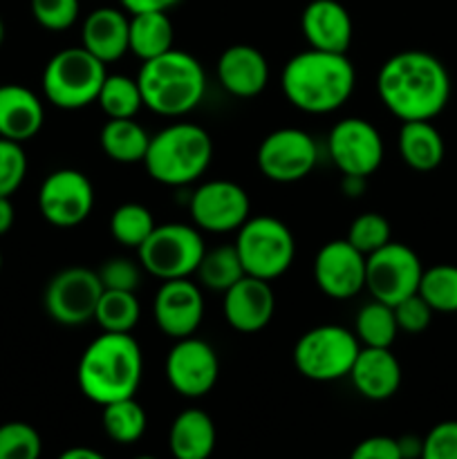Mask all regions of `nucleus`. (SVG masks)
Instances as JSON below:
<instances>
[{
    "mask_svg": "<svg viewBox=\"0 0 457 459\" xmlns=\"http://www.w3.org/2000/svg\"><path fill=\"white\" fill-rule=\"evenodd\" d=\"M376 92L385 110L401 121L435 119L451 99V76L437 56L406 49L381 65Z\"/></svg>",
    "mask_w": 457,
    "mask_h": 459,
    "instance_id": "1",
    "label": "nucleus"
},
{
    "mask_svg": "<svg viewBox=\"0 0 457 459\" xmlns=\"http://www.w3.org/2000/svg\"><path fill=\"white\" fill-rule=\"evenodd\" d=\"M357 85V70L348 54L307 49L287 61L282 92L287 101L307 115H330L345 106Z\"/></svg>",
    "mask_w": 457,
    "mask_h": 459,
    "instance_id": "2",
    "label": "nucleus"
},
{
    "mask_svg": "<svg viewBox=\"0 0 457 459\" xmlns=\"http://www.w3.org/2000/svg\"><path fill=\"white\" fill-rule=\"evenodd\" d=\"M142 377L143 354L130 332H103L85 348L76 368L81 393L99 406L134 397Z\"/></svg>",
    "mask_w": 457,
    "mask_h": 459,
    "instance_id": "3",
    "label": "nucleus"
},
{
    "mask_svg": "<svg viewBox=\"0 0 457 459\" xmlns=\"http://www.w3.org/2000/svg\"><path fill=\"white\" fill-rule=\"evenodd\" d=\"M142 101L161 117H182L200 106L206 92L202 63L182 49H168L143 61L137 74Z\"/></svg>",
    "mask_w": 457,
    "mask_h": 459,
    "instance_id": "4",
    "label": "nucleus"
},
{
    "mask_svg": "<svg viewBox=\"0 0 457 459\" xmlns=\"http://www.w3.org/2000/svg\"><path fill=\"white\" fill-rule=\"evenodd\" d=\"M213 161V139L202 126L179 121L151 137L143 166L164 186H186L197 182Z\"/></svg>",
    "mask_w": 457,
    "mask_h": 459,
    "instance_id": "5",
    "label": "nucleus"
},
{
    "mask_svg": "<svg viewBox=\"0 0 457 459\" xmlns=\"http://www.w3.org/2000/svg\"><path fill=\"white\" fill-rule=\"evenodd\" d=\"M106 63L81 48H67L54 54L43 70V94L52 106L61 110H81L97 103L106 81Z\"/></svg>",
    "mask_w": 457,
    "mask_h": 459,
    "instance_id": "6",
    "label": "nucleus"
},
{
    "mask_svg": "<svg viewBox=\"0 0 457 459\" xmlns=\"http://www.w3.org/2000/svg\"><path fill=\"white\" fill-rule=\"evenodd\" d=\"M236 251L246 276L276 281L294 263L296 240L282 220L258 215L237 229Z\"/></svg>",
    "mask_w": 457,
    "mask_h": 459,
    "instance_id": "7",
    "label": "nucleus"
},
{
    "mask_svg": "<svg viewBox=\"0 0 457 459\" xmlns=\"http://www.w3.org/2000/svg\"><path fill=\"white\" fill-rule=\"evenodd\" d=\"M358 352L361 343L348 327L318 325L296 341L294 366L305 379L327 384L349 377Z\"/></svg>",
    "mask_w": 457,
    "mask_h": 459,
    "instance_id": "8",
    "label": "nucleus"
},
{
    "mask_svg": "<svg viewBox=\"0 0 457 459\" xmlns=\"http://www.w3.org/2000/svg\"><path fill=\"white\" fill-rule=\"evenodd\" d=\"M139 264L160 281L188 278L197 272L206 247L197 227L182 222L157 224L139 247Z\"/></svg>",
    "mask_w": 457,
    "mask_h": 459,
    "instance_id": "9",
    "label": "nucleus"
},
{
    "mask_svg": "<svg viewBox=\"0 0 457 459\" xmlns=\"http://www.w3.org/2000/svg\"><path fill=\"white\" fill-rule=\"evenodd\" d=\"M421 260L415 251L401 242L384 245L366 258V287L372 299L385 305H397L399 300L417 294L419 290Z\"/></svg>",
    "mask_w": 457,
    "mask_h": 459,
    "instance_id": "10",
    "label": "nucleus"
},
{
    "mask_svg": "<svg viewBox=\"0 0 457 459\" xmlns=\"http://www.w3.org/2000/svg\"><path fill=\"white\" fill-rule=\"evenodd\" d=\"M318 161V146L300 128H278L260 142L255 152L258 170L278 184H291L307 178Z\"/></svg>",
    "mask_w": 457,
    "mask_h": 459,
    "instance_id": "11",
    "label": "nucleus"
},
{
    "mask_svg": "<svg viewBox=\"0 0 457 459\" xmlns=\"http://www.w3.org/2000/svg\"><path fill=\"white\" fill-rule=\"evenodd\" d=\"M101 294L103 285L97 272L85 267H70L58 272L47 282L43 305L52 321L74 327L92 321Z\"/></svg>",
    "mask_w": 457,
    "mask_h": 459,
    "instance_id": "12",
    "label": "nucleus"
},
{
    "mask_svg": "<svg viewBox=\"0 0 457 459\" xmlns=\"http://www.w3.org/2000/svg\"><path fill=\"white\" fill-rule=\"evenodd\" d=\"M94 209L92 182L76 169H58L39 188V211L52 227L74 229Z\"/></svg>",
    "mask_w": 457,
    "mask_h": 459,
    "instance_id": "13",
    "label": "nucleus"
},
{
    "mask_svg": "<svg viewBox=\"0 0 457 459\" xmlns=\"http://www.w3.org/2000/svg\"><path fill=\"white\" fill-rule=\"evenodd\" d=\"M166 381L177 394L200 399L215 388L220 377V361L206 341L184 336L175 341L164 363Z\"/></svg>",
    "mask_w": 457,
    "mask_h": 459,
    "instance_id": "14",
    "label": "nucleus"
},
{
    "mask_svg": "<svg viewBox=\"0 0 457 459\" xmlns=\"http://www.w3.org/2000/svg\"><path fill=\"white\" fill-rule=\"evenodd\" d=\"M327 152L343 175L370 178L384 161V139L370 121L349 117L330 130Z\"/></svg>",
    "mask_w": 457,
    "mask_h": 459,
    "instance_id": "15",
    "label": "nucleus"
},
{
    "mask_svg": "<svg viewBox=\"0 0 457 459\" xmlns=\"http://www.w3.org/2000/svg\"><path fill=\"white\" fill-rule=\"evenodd\" d=\"M188 209L197 229L209 233H228L237 231L249 220L251 200L240 184L211 179L193 191Z\"/></svg>",
    "mask_w": 457,
    "mask_h": 459,
    "instance_id": "16",
    "label": "nucleus"
},
{
    "mask_svg": "<svg viewBox=\"0 0 457 459\" xmlns=\"http://www.w3.org/2000/svg\"><path fill=\"white\" fill-rule=\"evenodd\" d=\"M366 254L348 240H332L314 258L318 290L336 300H348L366 287Z\"/></svg>",
    "mask_w": 457,
    "mask_h": 459,
    "instance_id": "17",
    "label": "nucleus"
},
{
    "mask_svg": "<svg viewBox=\"0 0 457 459\" xmlns=\"http://www.w3.org/2000/svg\"><path fill=\"white\" fill-rule=\"evenodd\" d=\"M152 316L157 327L170 339L177 341L195 334L204 316V296L200 287L188 278L161 281L152 303Z\"/></svg>",
    "mask_w": 457,
    "mask_h": 459,
    "instance_id": "18",
    "label": "nucleus"
},
{
    "mask_svg": "<svg viewBox=\"0 0 457 459\" xmlns=\"http://www.w3.org/2000/svg\"><path fill=\"white\" fill-rule=\"evenodd\" d=\"M222 312L228 325L242 334L264 330L276 312V299L269 281L242 276L236 285L224 291Z\"/></svg>",
    "mask_w": 457,
    "mask_h": 459,
    "instance_id": "19",
    "label": "nucleus"
},
{
    "mask_svg": "<svg viewBox=\"0 0 457 459\" xmlns=\"http://www.w3.org/2000/svg\"><path fill=\"white\" fill-rule=\"evenodd\" d=\"M300 30L309 48L348 54L352 45V16L339 0H312L300 16Z\"/></svg>",
    "mask_w": 457,
    "mask_h": 459,
    "instance_id": "20",
    "label": "nucleus"
},
{
    "mask_svg": "<svg viewBox=\"0 0 457 459\" xmlns=\"http://www.w3.org/2000/svg\"><path fill=\"white\" fill-rule=\"evenodd\" d=\"M218 81L237 99L258 97L269 83V63L254 45H231L218 58Z\"/></svg>",
    "mask_w": 457,
    "mask_h": 459,
    "instance_id": "21",
    "label": "nucleus"
},
{
    "mask_svg": "<svg viewBox=\"0 0 457 459\" xmlns=\"http://www.w3.org/2000/svg\"><path fill=\"white\" fill-rule=\"evenodd\" d=\"M45 121L43 101L18 83L0 85V137L25 143L40 133Z\"/></svg>",
    "mask_w": 457,
    "mask_h": 459,
    "instance_id": "22",
    "label": "nucleus"
},
{
    "mask_svg": "<svg viewBox=\"0 0 457 459\" xmlns=\"http://www.w3.org/2000/svg\"><path fill=\"white\" fill-rule=\"evenodd\" d=\"M349 379L361 397L384 402L401 385V366L390 348H361L349 370Z\"/></svg>",
    "mask_w": 457,
    "mask_h": 459,
    "instance_id": "23",
    "label": "nucleus"
},
{
    "mask_svg": "<svg viewBox=\"0 0 457 459\" xmlns=\"http://www.w3.org/2000/svg\"><path fill=\"white\" fill-rule=\"evenodd\" d=\"M128 30L130 18L121 9L99 7L85 18L81 27V43L108 65L128 52Z\"/></svg>",
    "mask_w": 457,
    "mask_h": 459,
    "instance_id": "24",
    "label": "nucleus"
},
{
    "mask_svg": "<svg viewBox=\"0 0 457 459\" xmlns=\"http://www.w3.org/2000/svg\"><path fill=\"white\" fill-rule=\"evenodd\" d=\"M218 433L215 424L200 408H188L175 417L168 433V446L177 459H206L213 453Z\"/></svg>",
    "mask_w": 457,
    "mask_h": 459,
    "instance_id": "25",
    "label": "nucleus"
},
{
    "mask_svg": "<svg viewBox=\"0 0 457 459\" xmlns=\"http://www.w3.org/2000/svg\"><path fill=\"white\" fill-rule=\"evenodd\" d=\"M444 139L428 119L403 121L399 130V155L412 170L428 173L444 161Z\"/></svg>",
    "mask_w": 457,
    "mask_h": 459,
    "instance_id": "26",
    "label": "nucleus"
},
{
    "mask_svg": "<svg viewBox=\"0 0 457 459\" xmlns=\"http://www.w3.org/2000/svg\"><path fill=\"white\" fill-rule=\"evenodd\" d=\"M175 30L166 12H142L130 13L128 52L148 61L160 54L173 49Z\"/></svg>",
    "mask_w": 457,
    "mask_h": 459,
    "instance_id": "27",
    "label": "nucleus"
},
{
    "mask_svg": "<svg viewBox=\"0 0 457 459\" xmlns=\"http://www.w3.org/2000/svg\"><path fill=\"white\" fill-rule=\"evenodd\" d=\"M103 152L110 157L112 161L119 164H137L143 161L151 143V134L146 133L143 126H139L133 119H108L106 126L99 134Z\"/></svg>",
    "mask_w": 457,
    "mask_h": 459,
    "instance_id": "28",
    "label": "nucleus"
},
{
    "mask_svg": "<svg viewBox=\"0 0 457 459\" xmlns=\"http://www.w3.org/2000/svg\"><path fill=\"white\" fill-rule=\"evenodd\" d=\"M101 424L112 442L128 446V444L139 442V439L143 437L148 420L142 403L134 402V397H128L119 399V402L106 403V406H103Z\"/></svg>",
    "mask_w": 457,
    "mask_h": 459,
    "instance_id": "29",
    "label": "nucleus"
},
{
    "mask_svg": "<svg viewBox=\"0 0 457 459\" xmlns=\"http://www.w3.org/2000/svg\"><path fill=\"white\" fill-rule=\"evenodd\" d=\"M354 334H357L358 343H363L366 348H392L399 334L392 305H385L376 299L363 305L357 314Z\"/></svg>",
    "mask_w": 457,
    "mask_h": 459,
    "instance_id": "30",
    "label": "nucleus"
},
{
    "mask_svg": "<svg viewBox=\"0 0 457 459\" xmlns=\"http://www.w3.org/2000/svg\"><path fill=\"white\" fill-rule=\"evenodd\" d=\"M142 316V307L134 291L125 290H103L99 299L94 318L103 332H133Z\"/></svg>",
    "mask_w": 457,
    "mask_h": 459,
    "instance_id": "31",
    "label": "nucleus"
},
{
    "mask_svg": "<svg viewBox=\"0 0 457 459\" xmlns=\"http://www.w3.org/2000/svg\"><path fill=\"white\" fill-rule=\"evenodd\" d=\"M97 103L108 119H133L143 106L137 79L108 74L97 97Z\"/></svg>",
    "mask_w": 457,
    "mask_h": 459,
    "instance_id": "32",
    "label": "nucleus"
},
{
    "mask_svg": "<svg viewBox=\"0 0 457 459\" xmlns=\"http://www.w3.org/2000/svg\"><path fill=\"white\" fill-rule=\"evenodd\" d=\"M195 273L200 276L202 285L215 291H227L228 287L236 285L242 276H246L245 267H242L240 263V255H237L236 251V245L204 251L202 263Z\"/></svg>",
    "mask_w": 457,
    "mask_h": 459,
    "instance_id": "33",
    "label": "nucleus"
},
{
    "mask_svg": "<svg viewBox=\"0 0 457 459\" xmlns=\"http://www.w3.org/2000/svg\"><path fill=\"white\" fill-rule=\"evenodd\" d=\"M155 227L157 224L151 211L143 204H137V202L116 206L115 213L110 215L112 238L119 245L130 247V249H139Z\"/></svg>",
    "mask_w": 457,
    "mask_h": 459,
    "instance_id": "34",
    "label": "nucleus"
},
{
    "mask_svg": "<svg viewBox=\"0 0 457 459\" xmlns=\"http://www.w3.org/2000/svg\"><path fill=\"white\" fill-rule=\"evenodd\" d=\"M417 294L433 307V312H457V267L455 264H435L424 269Z\"/></svg>",
    "mask_w": 457,
    "mask_h": 459,
    "instance_id": "35",
    "label": "nucleus"
},
{
    "mask_svg": "<svg viewBox=\"0 0 457 459\" xmlns=\"http://www.w3.org/2000/svg\"><path fill=\"white\" fill-rule=\"evenodd\" d=\"M43 442L34 426L25 421H7L0 426V459H36Z\"/></svg>",
    "mask_w": 457,
    "mask_h": 459,
    "instance_id": "36",
    "label": "nucleus"
},
{
    "mask_svg": "<svg viewBox=\"0 0 457 459\" xmlns=\"http://www.w3.org/2000/svg\"><path fill=\"white\" fill-rule=\"evenodd\" d=\"M345 240L357 247L361 254L370 255L372 251L381 249V247L392 240V229H390V222L384 215L363 213L352 220Z\"/></svg>",
    "mask_w": 457,
    "mask_h": 459,
    "instance_id": "37",
    "label": "nucleus"
},
{
    "mask_svg": "<svg viewBox=\"0 0 457 459\" xmlns=\"http://www.w3.org/2000/svg\"><path fill=\"white\" fill-rule=\"evenodd\" d=\"M27 175V155L22 143L0 137V195L12 197Z\"/></svg>",
    "mask_w": 457,
    "mask_h": 459,
    "instance_id": "38",
    "label": "nucleus"
},
{
    "mask_svg": "<svg viewBox=\"0 0 457 459\" xmlns=\"http://www.w3.org/2000/svg\"><path fill=\"white\" fill-rule=\"evenodd\" d=\"M31 16L43 30L65 31L79 18V0H30Z\"/></svg>",
    "mask_w": 457,
    "mask_h": 459,
    "instance_id": "39",
    "label": "nucleus"
},
{
    "mask_svg": "<svg viewBox=\"0 0 457 459\" xmlns=\"http://www.w3.org/2000/svg\"><path fill=\"white\" fill-rule=\"evenodd\" d=\"M392 309L399 332H406V334H421L433 321V307L419 294L399 300L397 305H392Z\"/></svg>",
    "mask_w": 457,
    "mask_h": 459,
    "instance_id": "40",
    "label": "nucleus"
},
{
    "mask_svg": "<svg viewBox=\"0 0 457 459\" xmlns=\"http://www.w3.org/2000/svg\"><path fill=\"white\" fill-rule=\"evenodd\" d=\"M103 290H125L134 291L142 285V269L128 258H110L99 269Z\"/></svg>",
    "mask_w": 457,
    "mask_h": 459,
    "instance_id": "41",
    "label": "nucleus"
},
{
    "mask_svg": "<svg viewBox=\"0 0 457 459\" xmlns=\"http://www.w3.org/2000/svg\"><path fill=\"white\" fill-rule=\"evenodd\" d=\"M424 459H457V421H442L424 437Z\"/></svg>",
    "mask_w": 457,
    "mask_h": 459,
    "instance_id": "42",
    "label": "nucleus"
},
{
    "mask_svg": "<svg viewBox=\"0 0 457 459\" xmlns=\"http://www.w3.org/2000/svg\"><path fill=\"white\" fill-rule=\"evenodd\" d=\"M352 459H401L399 444L388 435H375L358 444L352 451Z\"/></svg>",
    "mask_w": 457,
    "mask_h": 459,
    "instance_id": "43",
    "label": "nucleus"
},
{
    "mask_svg": "<svg viewBox=\"0 0 457 459\" xmlns=\"http://www.w3.org/2000/svg\"><path fill=\"white\" fill-rule=\"evenodd\" d=\"M179 0H121L124 9L128 13H142V12H168L175 7Z\"/></svg>",
    "mask_w": 457,
    "mask_h": 459,
    "instance_id": "44",
    "label": "nucleus"
},
{
    "mask_svg": "<svg viewBox=\"0 0 457 459\" xmlns=\"http://www.w3.org/2000/svg\"><path fill=\"white\" fill-rule=\"evenodd\" d=\"M399 453H401V459L408 457H421L424 455V439L415 437V435H403V437L397 439Z\"/></svg>",
    "mask_w": 457,
    "mask_h": 459,
    "instance_id": "45",
    "label": "nucleus"
},
{
    "mask_svg": "<svg viewBox=\"0 0 457 459\" xmlns=\"http://www.w3.org/2000/svg\"><path fill=\"white\" fill-rule=\"evenodd\" d=\"M367 178H361V175H343V182H341V188L348 197H361L363 191H366Z\"/></svg>",
    "mask_w": 457,
    "mask_h": 459,
    "instance_id": "46",
    "label": "nucleus"
},
{
    "mask_svg": "<svg viewBox=\"0 0 457 459\" xmlns=\"http://www.w3.org/2000/svg\"><path fill=\"white\" fill-rule=\"evenodd\" d=\"M13 220H16V213H13L12 197L0 195V236H4L13 227Z\"/></svg>",
    "mask_w": 457,
    "mask_h": 459,
    "instance_id": "47",
    "label": "nucleus"
},
{
    "mask_svg": "<svg viewBox=\"0 0 457 459\" xmlns=\"http://www.w3.org/2000/svg\"><path fill=\"white\" fill-rule=\"evenodd\" d=\"M61 459H103V455L99 451H92V448H67L65 453H61Z\"/></svg>",
    "mask_w": 457,
    "mask_h": 459,
    "instance_id": "48",
    "label": "nucleus"
},
{
    "mask_svg": "<svg viewBox=\"0 0 457 459\" xmlns=\"http://www.w3.org/2000/svg\"><path fill=\"white\" fill-rule=\"evenodd\" d=\"M3 40H4V22L3 18H0V45H3Z\"/></svg>",
    "mask_w": 457,
    "mask_h": 459,
    "instance_id": "49",
    "label": "nucleus"
},
{
    "mask_svg": "<svg viewBox=\"0 0 457 459\" xmlns=\"http://www.w3.org/2000/svg\"><path fill=\"white\" fill-rule=\"evenodd\" d=\"M0 269H3V254H0Z\"/></svg>",
    "mask_w": 457,
    "mask_h": 459,
    "instance_id": "50",
    "label": "nucleus"
}]
</instances>
